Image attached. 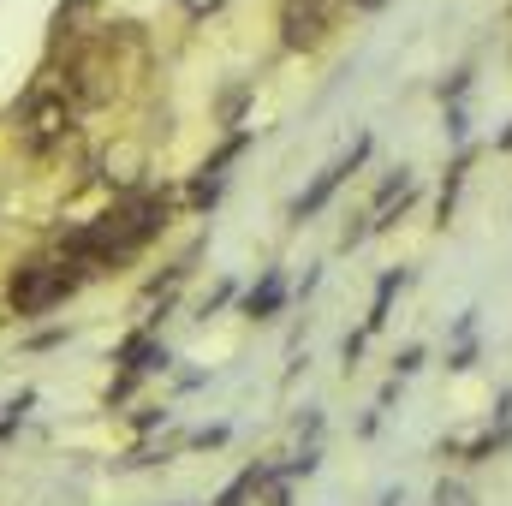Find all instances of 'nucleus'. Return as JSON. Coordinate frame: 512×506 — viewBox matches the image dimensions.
I'll return each mask as SVG.
<instances>
[{"instance_id": "nucleus-5", "label": "nucleus", "mask_w": 512, "mask_h": 506, "mask_svg": "<svg viewBox=\"0 0 512 506\" xmlns=\"http://www.w3.org/2000/svg\"><path fill=\"white\" fill-rule=\"evenodd\" d=\"M137 167H143V161H137V149H108V155H96V173H102V179H108V185H137Z\"/></svg>"}, {"instance_id": "nucleus-6", "label": "nucleus", "mask_w": 512, "mask_h": 506, "mask_svg": "<svg viewBox=\"0 0 512 506\" xmlns=\"http://www.w3.org/2000/svg\"><path fill=\"white\" fill-rule=\"evenodd\" d=\"M280 298H286V280H280V274H262V286L251 292V316H274Z\"/></svg>"}, {"instance_id": "nucleus-7", "label": "nucleus", "mask_w": 512, "mask_h": 506, "mask_svg": "<svg viewBox=\"0 0 512 506\" xmlns=\"http://www.w3.org/2000/svg\"><path fill=\"white\" fill-rule=\"evenodd\" d=\"M435 506H465V489H447V483H441V495H435Z\"/></svg>"}, {"instance_id": "nucleus-1", "label": "nucleus", "mask_w": 512, "mask_h": 506, "mask_svg": "<svg viewBox=\"0 0 512 506\" xmlns=\"http://www.w3.org/2000/svg\"><path fill=\"white\" fill-rule=\"evenodd\" d=\"M78 102L60 90V84H36L30 90V102H24V114H18V149L30 155V161H54L72 137H78Z\"/></svg>"}, {"instance_id": "nucleus-3", "label": "nucleus", "mask_w": 512, "mask_h": 506, "mask_svg": "<svg viewBox=\"0 0 512 506\" xmlns=\"http://www.w3.org/2000/svg\"><path fill=\"white\" fill-rule=\"evenodd\" d=\"M334 30V0H280V48L316 54Z\"/></svg>"}, {"instance_id": "nucleus-2", "label": "nucleus", "mask_w": 512, "mask_h": 506, "mask_svg": "<svg viewBox=\"0 0 512 506\" xmlns=\"http://www.w3.org/2000/svg\"><path fill=\"white\" fill-rule=\"evenodd\" d=\"M78 292V280L54 262V256H30V262H18L12 268V280H6V310L24 322V316H48L54 304H66Z\"/></svg>"}, {"instance_id": "nucleus-4", "label": "nucleus", "mask_w": 512, "mask_h": 506, "mask_svg": "<svg viewBox=\"0 0 512 506\" xmlns=\"http://www.w3.org/2000/svg\"><path fill=\"white\" fill-rule=\"evenodd\" d=\"M364 149H370V143H358V149H352L346 161H334V167H328V173H322V179H316V185H310L304 197H298V221H304V215H316V209H322V203H328V197L340 191V179H346V173H352V167L364 161Z\"/></svg>"}]
</instances>
